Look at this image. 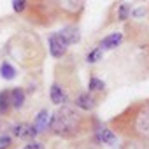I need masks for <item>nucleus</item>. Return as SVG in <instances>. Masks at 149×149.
<instances>
[{
    "label": "nucleus",
    "instance_id": "obj_10",
    "mask_svg": "<svg viewBox=\"0 0 149 149\" xmlns=\"http://www.w3.org/2000/svg\"><path fill=\"white\" fill-rule=\"evenodd\" d=\"M123 42H125V33L123 32H112L100 40L98 47L104 51H112V49H118Z\"/></svg>",
    "mask_w": 149,
    "mask_h": 149
},
{
    "label": "nucleus",
    "instance_id": "obj_2",
    "mask_svg": "<svg viewBox=\"0 0 149 149\" xmlns=\"http://www.w3.org/2000/svg\"><path fill=\"white\" fill-rule=\"evenodd\" d=\"M107 125L118 137L149 140V98L137 100L111 118Z\"/></svg>",
    "mask_w": 149,
    "mask_h": 149
},
{
    "label": "nucleus",
    "instance_id": "obj_24",
    "mask_svg": "<svg viewBox=\"0 0 149 149\" xmlns=\"http://www.w3.org/2000/svg\"><path fill=\"white\" fill-rule=\"evenodd\" d=\"M147 18H149V4H147Z\"/></svg>",
    "mask_w": 149,
    "mask_h": 149
},
{
    "label": "nucleus",
    "instance_id": "obj_19",
    "mask_svg": "<svg viewBox=\"0 0 149 149\" xmlns=\"http://www.w3.org/2000/svg\"><path fill=\"white\" fill-rule=\"evenodd\" d=\"M102 58H104V49H100V47H93V49L88 53V56H86V61L93 65V63H98Z\"/></svg>",
    "mask_w": 149,
    "mask_h": 149
},
{
    "label": "nucleus",
    "instance_id": "obj_16",
    "mask_svg": "<svg viewBox=\"0 0 149 149\" xmlns=\"http://www.w3.org/2000/svg\"><path fill=\"white\" fill-rule=\"evenodd\" d=\"M14 146H16V140H14L13 133H9V132L0 133V149H14Z\"/></svg>",
    "mask_w": 149,
    "mask_h": 149
},
{
    "label": "nucleus",
    "instance_id": "obj_14",
    "mask_svg": "<svg viewBox=\"0 0 149 149\" xmlns=\"http://www.w3.org/2000/svg\"><path fill=\"white\" fill-rule=\"evenodd\" d=\"M11 111H13L11 93H9V90H2L0 91V116H7Z\"/></svg>",
    "mask_w": 149,
    "mask_h": 149
},
{
    "label": "nucleus",
    "instance_id": "obj_12",
    "mask_svg": "<svg viewBox=\"0 0 149 149\" xmlns=\"http://www.w3.org/2000/svg\"><path fill=\"white\" fill-rule=\"evenodd\" d=\"M9 93H11V104H13V109L19 111V109L25 105V98H26L25 90H23V88H13V90H9Z\"/></svg>",
    "mask_w": 149,
    "mask_h": 149
},
{
    "label": "nucleus",
    "instance_id": "obj_13",
    "mask_svg": "<svg viewBox=\"0 0 149 149\" xmlns=\"http://www.w3.org/2000/svg\"><path fill=\"white\" fill-rule=\"evenodd\" d=\"M33 128L37 130V133H42V132H46L47 130V125H49V112L46 111V109H42L37 116H35V119H33Z\"/></svg>",
    "mask_w": 149,
    "mask_h": 149
},
{
    "label": "nucleus",
    "instance_id": "obj_11",
    "mask_svg": "<svg viewBox=\"0 0 149 149\" xmlns=\"http://www.w3.org/2000/svg\"><path fill=\"white\" fill-rule=\"evenodd\" d=\"M49 98L54 105H63L68 102V93L61 88L60 83H53L51 88H49Z\"/></svg>",
    "mask_w": 149,
    "mask_h": 149
},
{
    "label": "nucleus",
    "instance_id": "obj_23",
    "mask_svg": "<svg viewBox=\"0 0 149 149\" xmlns=\"http://www.w3.org/2000/svg\"><path fill=\"white\" fill-rule=\"evenodd\" d=\"M144 14H147V9H146V7H140V9H137V11H132V16H130V18H142Z\"/></svg>",
    "mask_w": 149,
    "mask_h": 149
},
{
    "label": "nucleus",
    "instance_id": "obj_22",
    "mask_svg": "<svg viewBox=\"0 0 149 149\" xmlns=\"http://www.w3.org/2000/svg\"><path fill=\"white\" fill-rule=\"evenodd\" d=\"M23 149H46V146L42 142H37V140H30Z\"/></svg>",
    "mask_w": 149,
    "mask_h": 149
},
{
    "label": "nucleus",
    "instance_id": "obj_6",
    "mask_svg": "<svg viewBox=\"0 0 149 149\" xmlns=\"http://www.w3.org/2000/svg\"><path fill=\"white\" fill-rule=\"evenodd\" d=\"M95 139L100 142V144H107V146H114L116 142H118V135L112 132V128L109 126V125H98V126H95Z\"/></svg>",
    "mask_w": 149,
    "mask_h": 149
},
{
    "label": "nucleus",
    "instance_id": "obj_4",
    "mask_svg": "<svg viewBox=\"0 0 149 149\" xmlns=\"http://www.w3.org/2000/svg\"><path fill=\"white\" fill-rule=\"evenodd\" d=\"M132 16V6L128 2H116L111 6L107 13V21L105 25H114V23H125Z\"/></svg>",
    "mask_w": 149,
    "mask_h": 149
},
{
    "label": "nucleus",
    "instance_id": "obj_5",
    "mask_svg": "<svg viewBox=\"0 0 149 149\" xmlns=\"http://www.w3.org/2000/svg\"><path fill=\"white\" fill-rule=\"evenodd\" d=\"M47 47H49V54L56 60L63 58L68 51V44L63 40V37L58 32H51L47 37Z\"/></svg>",
    "mask_w": 149,
    "mask_h": 149
},
{
    "label": "nucleus",
    "instance_id": "obj_7",
    "mask_svg": "<svg viewBox=\"0 0 149 149\" xmlns=\"http://www.w3.org/2000/svg\"><path fill=\"white\" fill-rule=\"evenodd\" d=\"M11 132H13L14 139H19V140H33L39 135L32 123H18L13 126Z\"/></svg>",
    "mask_w": 149,
    "mask_h": 149
},
{
    "label": "nucleus",
    "instance_id": "obj_8",
    "mask_svg": "<svg viewBox=\"0 0 149 149\" xmlns=\"http://www.w3.org/2000/svg\"><path fill=\"white\" fill-rule=\"evenodd\" d=\"M74 105L77 109L84 111V112H90L97 107V100H95V95L90 93V91H79L74 98Z\"/></svg>",
    "mask_w": 149,
    "mask_h": 149
},
{
    "label": "nucleus",
    "instance_id": "obj_3",
    "mask_svg": "<svg viewBox=\"0 0 149 149\" xmlns=\"http://www.w3.org/2000/svg\"><path fill=\"white\" fill-rule=\"evenodd\" d=\"M53 7L58 21L79 23L86 9V0H53Z\"/></svg>",
    "mask_w": 149,
    "mask_h": 149
},
{
    "label": "nucleus",
    "instance_id": "obj_17",
    "mask_svg": "<svg viewBox=\"0 0 149 149\" xmlns=\"http://www.w3.org/2000/svg\"><path fill=\"white\" fill-rule=\"evenodd\" d=\"M104 90H105V83L102 79H98L97 76H91L90 77V83H88V91L95 95V93H100Z\"/></svg>",
    "mask_w": 149,
    "mask_h": 149
},
{
    "label": "nucleus",
    "instance_id": "obj_21",
    "mask_svg": "<svg viewBox=\"0 0 149 149\" xmlns=\"http://www.w3.org/2000/svg\"><path fill=\"white\" fill-rule=\"evenodd\" d=\"M11 4H13V11L19 16L25 14L26 11V4H28V0H11Z\"/></svg>",
    "mask_w": 149,
    "mask_h": 149
},
{
    "label": "nucleus",
    "instance_id": "obj_15",
    "mask_svg": "<svg viewBox=\"0 0 149 149\" xmlns=\"http://www.w3.org/2000/svg\"><path fill=\"white\" fill-rule=\"evenodd\" d=\"M119 149H149V140H139V139H125Z\"/></svg>",
    "mask_w": 149,
    "mask_h": 149
},
{
    "label": "nucleus",
    "instance_id": "obj_20",
    "mask_svg": "<svg viewBox=\"0 0 149 149\" xmlns=\"http://www.w3.org/2000/svg\"><path fill=\"white\" fill-rule=\"evenodd\" d=\"M77 149H100V142H98L95 137L84 139V140H81V142L77 144Z\"/></svg>",
    "mask_w": 149,
    "mask_h": 149
},
{
    "label": "nucleus",
    "instance_id": "obj_1",
    "mask_svg": "<svg viewBox=\"0 0 149 149\" xmlns=\"http://www.w3.org/2000/svg\"><path fill=\"white\" fill-rule=\"evenodd\" d=\"M95 123H97V119L90 112H84V111L77 109L76 105L63 104V105H58V109L49 118L47 130L51 132V135H54L58 139L77 140V139L84 137L86 133L93 132Z\"/></svg>",
    "mask_w": 149,
    "mask_h": 149
},
{
    "label": "nucleus",
    "instance_id": "obj_18",
    "mask_svg": "<svg viewBox=\"0 0 149 149\" xmlns=\"http://www.w3.org/2000/svg\"><path fill=\"white\" fill-rule=\"evenodd\" d=\"M0 76H2L6 81H13L16 77V70H14V67L9 61H4L2 65H0Z\"/></svg>",
    "mask_w": 149,
    "mask_h": 149
},
{
    "label": "nucleus",
    "instance_id": "obj_9",
    "mask_svg": "<svg viewBox=\"0 0 149 149\" xmlns=\"http://www.w3.org/2000/svg\"><path fill=\"white\" fill-rule=\"evenodd\" d=\"M58 33L63 37V40L72 46V44H77L81 40V30L77 26V23H67L61 30H58Z\"/></svg>",
    "mask_w": 149,
    "mask_h": 149
}]
</instances>
